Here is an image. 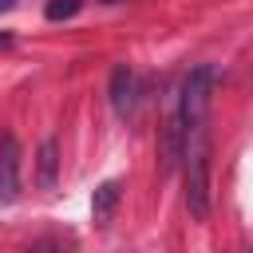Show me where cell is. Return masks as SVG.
I'll return each mask as SVG.
<instances>
[{
    "label": "cell",
    "mask_w": 253,
    "mask_h": 253,
    "mask_svg": "<svg viewBox=\"0 0 253 253\" xmlns=\"http://www.w3.org/2000/svg\"><path fill=\"white\" fill-rule=\"evenodd\" d=\"M178 162L186 170V210L194 221H206L210 217V134H206V123L186 130Z\"/></svg>",
    "instance_id": "cell-1"
},
{
    "label": "cell",
    "mask_w": 253,
    "mask_h": 253,
    "mask_svg": "<svg viewBox=\"0 0 253 253\" xmlns=\"http://www.w3.org/2000/svg\"><path fill=\"white\" fill-rule=\"evenodd\" d=\"M213 79L217 71L210 63H198L186 79H182V99H178V119L182 126H202L206 123V111H210V95H213Z\"/></svg>",
    "instance_id": "cell-2"
},
{
    "label": "cell",
    "mask_w": 253,
    "mask_h": 253,
    "mask_svg": "<svg viewBox=\"0 0 253 253\" xmlns=\"http://www.w3.org/2000/svg\"><path fill=\"white\" fill-rule=\"evenodd\" d=\"M20 198V142L16 134H0V202Z\"/></svg>",
    "instance_id": "cell-3"
},
{
    "label": "cell",
    "mask_w": 253,
    "mask_h": 253,
    "mask_svg": "<svg viewBox=\"0 0 253 253\" xmlns=\"http://www.w3.org/2000/svg\"><path fill=\"white\" fill-rule=\"evenodd\" d=\"M111 107H115V115H130L134 111V71L126 67V63H119L115 71H111Z\"/></svg>",
    "instance_id": "cell-4"
},
{
    "label": "cell",
    "mask_w": 253,
    "mask_h": 253,
    "mask_svg": "<svg viewBox=\"0 0 253 253\" xmlns=\"http://www.w3.org/2000/svg\"><path fill=\"white\" fill-rule=\"evenodd\" d=\"M182 142H186V126H182V119H178V111L166 119V126H162V146H158V154H162V170L170 174L174 166H178V158H182Z\"/></svg>",
    "instance_id": "cell-5"
},
{
    "label": "cell",
    "mask_w": 253,
    "mask_h": 253,
    "mask_svg": "<svg viewBox=\"0 0 253 253\" xmlns=\"http://www.w3.org/2000/svg\"><path fill=\"white\" fill-rule=\"evenodd\" d=\"M119 198H123V186H119L115 178H111V182H103V186L95 190V198H91V217H95V225H107V221L115 217Z\"/></svg>",
    "instance_id": "cell-6"
},
{
    "label": "cell",
    "mask_w": 253,
    "mask_h": 253,
    "mask_svg": "<svg viewBox=\"0 0 253 253\" xmlns=\"http://www.w3.org/2000/svg\"><path fill=\"white\" fill-rule=\"evenodd\" d=\"M36 166H40V186L51 190V186H55V170H59V142H55V138H43V142H40Z\"/></svg>",
    "instance_id": "cell-7"
},
{
    "label": "cell",
    "mask_w": 253,
    "mask_h": 253,
    "mask_svg": "<svg viewBox=\"0 0 253 253\" xmlns=\"http://www.w3.org/2000/svg\"><path fill=\"white\" fill-rule=\"evenodd\" d=\"M79 8H83V0H47V4H43V16H47L51 24H59V20L79 16Z\"/></svg>",
    "instance_id": "cell-8"
},
{
    "label": "cell",
    "mask_w": 253,
    "mask_h": 253,
    "mask_svg": "<svg viewBox=\"0 0 253 253\" xmlns=\"http://www.w3.org/2000/svg\"><path fill=\"white\" fill-rule=\"evenodd\" d=\"M32 253H55V249H51L47 241H40V245H32Z\"/></svg>",
    "instance_id": "cell-9"
},
{
    "label": "cell",
    "mask_w": 253,
    "mask_h": 253,
    "mask_svg": "<svg viewBox=\"0 0 253 253\" xmlns=\"http://www.w3.org/2000/svg\"><path fill=\"white\" fill-rule=\"evenodd\" d=\"M12 43V32H0V47H8Z\"/></svg>",
    "instance_id": "cell-10"
},
{
    "label": "cell",
    "mask_w": 253,
    "mask_h": 253,
    "mask_svg": "<svg viewBox=\"0 0 253 253\" xmlns=\"http://www.w3.org/2000/svg\"><path fill=\"white\" fill-rule=\"evenodd\" d=\"M16 8V0H0V12H12Z\"/></svg>",
    "instance_id": "cell-11"
},
{
    "label": "cell",
    "mask_w": 253,
    "mask_h": 253,
    "mask_svg": "<svg viewBox=\"0 0 253 253\" xmlns=\"http://www.w3.org/2000/svg\"><path fill=\"white\" fill-rule=\"evenodd\" d=\"M99 4H119V0H99Z\"/></svg>",
    "instance_id": "cell-12"
}]
</instances>
